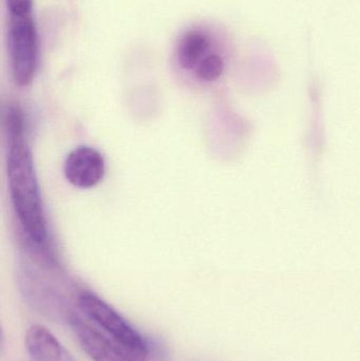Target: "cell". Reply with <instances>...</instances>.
Here are the masks:
<instances>
[{
    "mask_svg": "<svg viewBox=\"0 0 360 361\" xmlns=\"http://www.w3.org/2000/svg\"><path fill=\"white\" fill-rule=\"evenodd\" d=\"M8 179L11 197L19 222L32 241H46V219L31 152L23 135L8 137Z\"/></svg>",
    "mask_w": 360,
    "mask_h": 361,
    "instance_id": "1",
    "label": "cell"
},
{
    "mask_svg": "<svg viewBox=\"0 0 360 361\" xmlns=\"http://www.w3.org/2000/svg\"><path fill=\"white\" fill-rule=\"evenodd\" d=\"M76 305L86 319L118 341L137 360L147 361L149 356L147 341L111 305L90 292L82 293Z\"/></svg>",
    "mask_w": 360,
    "mask_h": 361,
    "instance_id": "2",
    "label": "cell"
},
{
    "mask_svg": "<svg viewBox=\"0 0 360 361\" xmlns=\"http://www.w3.org/2000/svg\"><path fill=\"white\" fill-rule=\"evenodd\" d=\"M8 44L13 78L18 86H27L33 80L38 56L37 33L31 13L10 15Z\"/></svg>",
    "mask_w": 360,
    "mask_h": 361,
    "instance_id": "3",
    "label": "cell"
},
{
    "mask_svg": "<svg viewBox=\"0 0 360 361\" xmlns=\"http://www.w3.org/2000/svg\"><path fill=\"white\" fill-rule=\"evenodd\" d=\"M76 339L87 355L94 361H139L118 341L99 330L84 316L74 313L69 319Z\"/></svg>",
    "mask_w": 360,
    "mask_h": 361,
    "instance_id": "4",
    "label": "cell"
},
{
    "mask_svg": "<svg viewBox=\"0 0 360 361\" xmlns=\"http://www.w3.org/2000/svg\"><path fill=\"white\" fill-rule=\"evenodd\" d=\"M105 171V160L101 152L88 146L75 148L66 159V179L78 188L97 186L104 179Z\"/></svg>",
    "mask_w": 360,
    "mask_h": 361,
    "instance_id": "5",
    "label": "cell"
},
{
    "mask_svg": "<svg viewBox=\"0 0 360 361\" xmlns=\"http://www.w3.org/2000/svg\"><path fill=\"white\" fill-rule=\"evenodd\" d=\"M25 349L34 361H76L44 326L33 324L25 333Z\"/></svg>",
    "mask_w": 360,
    "mask_h": 361,
    "instance_id": "6",
    "label": "cell"
},
{
    "mask_svg": "<svg viewBox=\"0 0 360 361\" xmlns=\"http://www.w3.org/2000/svg\"><path fill=\"white\" fill-rule=\"evenodd\" d=\"M211 42L209 36L200 30L186 32L178 44V61L184 69H194L207 55Z\"/></svg>",
    "mask_w": 360,
    "mask_h": 361,
    "instance_id": "7",
    "label": "cell"
},
{
    "mask_svg": "<svg viewBox=\"0 0 360 361\" xmlns=\"http://www.w3.org/2000/svg\"><path fill=\"white\" fill-rule=\"evenodd\" d=\"M224 71V61L216 53L207 54L196 67V74L200 80L213 82L222 75Z\"/></svg>",
    "mask_w": 360,
    "mask_h": 361,
    "instance_id": "8",
    "label": "cell"
},
{
    "mask_svg": "<svg viewBox=\"0 0 360 361\" xmlns=\"http://www.w3.org/2000/svg\"><path fill=\"white\" fill-rule=\"evenodd\" d=\"M10 15H23L31 13V0H6Z\"/></svg>",
    "mask_w": 360,
    "mask_h": 361,
    "instance_id": "9",
    "label": "cell"
}]
</instances>
